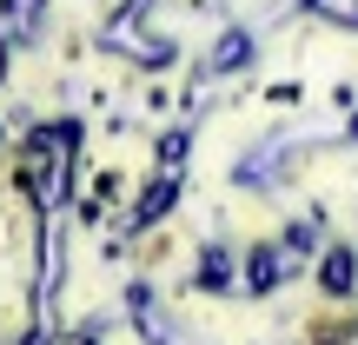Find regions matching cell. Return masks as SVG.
Returning a JSON list of instances; mask_svg holds the SVG:
<instances>
[{"mask_svg": "<svg viewBox=\"0 0 358 345\" xmlns=\"http://www.w3.org/2000/svg\"><path fill=\"white\" fill-rule=\"evenodd\" d=\"M319 293L325 299H352L358 293V253L352 246H332V253L319 259Z\"/></svg>", "mask_w": 358, "mask_h": 345, "instance_id": "obj_3", "label": "cell"}, {"mask_svg": "<svg viewBox=\"0 0 358 345\" xmlns=\"http://www.w3.org/2000/svg\"><path fill=\"white\" fill-rule=\"evenodd\" d=\"M292 266H299V259L285 253L279 239H259V246H245V259H239V286L266 299V293H279V286L292 279Z\"/></svg>", "mask_w": 358, "mask_h": 345, "instance_id": "obj_1", "label": "cell"}, {"mask_svg": "<svg viewBox=\"0 0 358 345\" xmlns=\"http://www.w3.org/2000/svg\"><path fill=\"white\" fill-rule=\"evenodd\" d=\"M192 286H199V293H232V286H239V259H232V246H199V272H192Z\"/></svg>", "mask_w": 358, "mask_h": 345, "instance_id": "obj_4", "label": "cell"}, {"mask_svg": "<svg viewBox=\"0 0 358 345\" xmlns=\"http://www.w3.org/2000/svg\"><path fill=\"white\" fill-rule=\"evenodd\" d=\"M173 206H179V173H159L153 186L133 199V213H127V232H153V226H166L173 219Z\"/></svg>", "mask_w": 358, "mask_h": 345, "instance_id": "obj_2", "label": "cell"}, {"mask_svg": "<svg viewBox=\"0 0 358 345\" xmlns=\"http://www.w3.org/2000/svg\"><path fill=\"white\" fill-rule=\"evenodd\" d=\"M206 66H213V73H239V66H252V34L232 27V34L213 47V60H206Z\"/></svg>", "mask_w": 358, "mask_h": 345, "instance_id": "obj_5", "label": "cell"}, {"mask_svg": "<svg viewBox=\"0 0 358 345\" xmlns=\"http://www.w3.org/2000/svg\"><path fill=\"white\" fill-rule=\"evenodd\" d=\"M20 345H47V332H27V339H20Z\"/></svg>", "mask_w": 358, "mask_h": 345, "instance_id": "obj_6", "label": "cell"}]
</instances>
